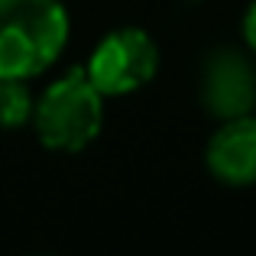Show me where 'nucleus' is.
<instances>
[{
    "label": "nucleus",
    "instance_id": "obj_1",
    "mask_svg": "<svg viewBox=\"0 0 256 256\" xmlns=\"http://www.w3.org/2000/svg\"><path fill=\"white\" fill-rule=\"evenodd\" d=\"M68 42L58 0H0V78L42 75Z\"/></svg>",
    "mask_w": 256,
    "mask_h": 256
},
{
    "label": "nucleus",
    "instance_id": "obj_2",
    "mask_svg": "<svg viewBox=\"0 0 256 256\" xmlns=\"http://www.w3.org/2000/svg\"><path fill=\"white\" fill-rule=\"evenodd\" d=\"M104 94L91 84L84 68H72L56 78L32 100V130L39 143L62 152H82L100 133L104 124Z\"/></svg>",
    "mask_w": 256,
    "mask_h": 256
},
{
    "label": "nucleus",
    "instance_id": "obj_3",
    "mask_svg": "<svg viewBox=\"0 0 256 256\" xmlns=\"http://www.w3.org/2000/svg\"><path fill=\"white\" fill-rule=\"evenodd\" d=\"M156 68H159V49L150 32L136 30V26L107 32L94 46L91 58L84 65L91 84L104 98H117V94H130L143 88L146 82H152Z\"/></svg>",
    "mask_w": 256,
    "mask_h": 256
},
{
    "label": "nucleus",
    "instance_id": "obj_4",
    "mask_svg": "<svg viewBox=\"0 0 256 256\" xmlns=\"http://www.w3.org/2000/svg\"><path fill=\"white\" fill-rule=\"evenodd\" d=\"M204 162L211 175L224 185L244 188L256 185V117L240 114V117L224 120L218 133L211 136L204 150Z\"/></svg>",
    "mask_w": 256,
    "mask_h": 256
},
{
    "label": "nucleus",
    "instance_id": "obj_5",
    "mask_svg": "<svg viewBox=\"0 0 256 256\" xmlns=\"http://www.w3.org/2000/svg\"><path fill=\"white\" fill-rule=\"evenodd\" d=\"M204 104L214 117L230 120L240 114H250L256 104V75L240 52L220 49L211 56L204 68Z\"/></svg>",
    "mask_w": 256,
    "mask_h": 256
},
{
    "label": "nucleus",
    "instance_id": "obj_6",
    "mask_svg": "<svg viewBox=\"0 0 256 256\" xmlns=\"http://www.w3.org/2000/svg\"><path fill=\"white\" fill-rule=\"evenodd\" d=\"M32 117V98L26 91V78H0V126L16 130Z\"/></svg>",
    "mask_w": 256,
    "mask_h": 256
},
{
    "label": "nucleus",
    "instance_id": "obj_7",
    "mask_svg": "<svg viewBox=\"0 0 256 256\" xmlns=\"http://www.w3.org/2000/svg\"><path fill=\"white\" fill-rule=\"evenodd\" d=\"M244 39H246V46L256 52V0L250 4V10H246V16H244Z\"/></svg>",
    "mask_w": 256,
    "mask_h": 256
}]
</instances>
